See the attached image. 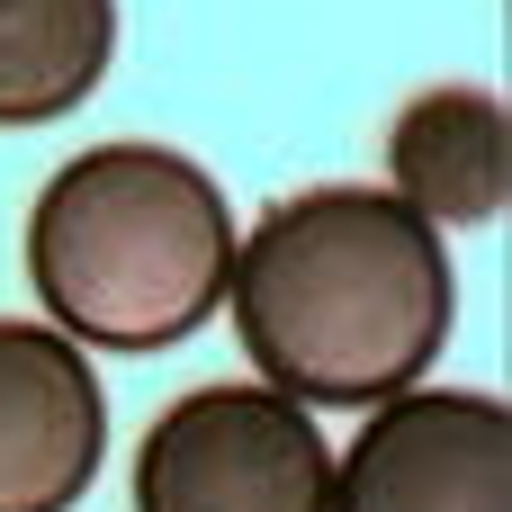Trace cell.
Returning a JSON list of instances; mask_svg holds the SVG:
<instances>
[{
	"label": "cell",
	"mask_w": 512,
	"mask_h": 512,
	"mask_svg": "<svg viewBox=\"0 0 512 512\" xmlns=\"http://www.w3.org/2000/svg\"><path fill=\"white\" fill-rule=\"evenodd\" d=\"M225 306L261 387L324 414L405 396L441 360L459 288L450 243L405 198L333 180L261 207V225L234 243Z\"/></svg>",
	"instance_id": "1"
},
{
	"label": "cell",
	"mask_w": 512,
	"mask_h": 512,
	"mask_svg": "<svg viewBox=\"0 0 512 512\" xmlns=\"http://www.w3.org/2000/svg\"><path fill=\"white\" fill-rule=\"evenodd\" d=\"M234 207L171 144H90L27 207V288L81 351H171L225 306Z\"/></svg>",
	"instance_id": "2"
},
{
	"label": "cell",
	"mask_w": 512,
	"mask_h": 512,
	"mask_svg": "<svg viewBox=\"0 0 512 512\" xmlns=\"http://www.w3.org/2000/svg\"><path fill=\"white\" fill-rule=\"evenodd\" d=\"M333 450L306 405L270 387H198L153 414L135 450V512H324Z\"/></svg>",
	"instance_id": "3"
},
{
	"label": "cell",
	"mask_w": 512,
	"mask_h": 512,
	"mask_svg": "<svg viewBox=\"0 0 512 512\" xmlns=\"http://www.w3.org/2000/svg\"><path fill=\"white\" fill-rule=\"evenodd\" d=\"M324 512H512V414L477 387H405L369 405L333 459Z\"/></svg>",
	"instance_id": "4"
},
{
	"label": "cell",
	"mask_w": 512,
	"mask_h": 512,
	"mask_svg": "<svg viewBox=\"0 0 512 512\" xmlns=\"http://www.w3.org/2000/svg\"><path fill=\"white\" fill-rule=\"evenodd\" d=\"M108 450V396L81 342L0 315V512H72Z\"/></svg>",
	"instance_id": "5"
},
{
	"label": "cell",
	"mask_w": 512,
	"mask_h": 512,
	"mask_svg": "<svg viewBox=\"0 0 512 512\" xmlns=\"http://www.w3.org/2000/svg\"><path fill=\"white\" fill-rule=\"evenodd\" d=\"M512 189V117L495 90L441 81L396 108L387 126V198H405L432 234L441 225H495Z\"/></svg>",
	"instance_id": "6"
},
{
	"label": "cell",
	"mask_w": 512,
	"mask_h": 512,
	"mask_svg": "<svg viewBox=\"0 0 512 512\" xmlns=\"http://www.w3.org/2000/svg\"><path fill=\"white\" fill-rule=\"evenodd\" d=\"M117 54V0H0V126L72 117Z\"/></svg>",
	"instance_id": "7"
}]
</instances>
